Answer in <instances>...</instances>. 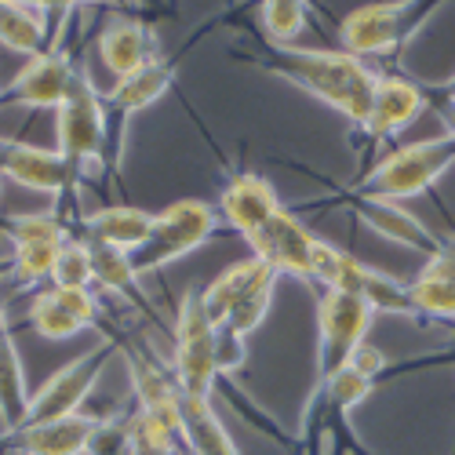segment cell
<instances>
[{"mask_svg":"<svg viewBox=\"0 0 455 455\" xmlns=\"http://www.w3.org/2000/svg\"><path fill=\"white\" fill-rule=\"evenodd\" d=\"M270 73L288 77L291 84H299L302 92L317 95L321 102H328L335 113L364 132L368 117H371V102H375V88L379 77L368 62L347 55V52H314V48H270L262 59Z\"/></svg>","mask_w":455,"mask_h":455,"instance_id":"cell-1","label":"cell"},{"mask_svg":"<svg viewBox=\"0 0 455 455\" xmlns=\"http://www.w3.org/2000/svg\"><path fill=\"white\" fill-rule=\"evenodd\" d=\"M455 164V132L448 128L444 135L408 142L394 154H387L361 182L354 194L361 197H379V201H408L419 197Z\"/></svg>","mask_w":455,"mask_h":455,"instance_id":"cell-2","label":"cell"},{"mask_svg":"<svg viewBox=\"0 0 455 455\" xmlns=\"http://www.w3.org/2000/svg\"><path fill=\"white\" fill-rule=\"evenodd\" d=\"M219 226V208L204 204V201H175L164 212L154 215V226H149V237L142 241L139 251H132V267L135 274H157L168 262L186 259L189 251H197Z\"/></svg>","mask_w":455,"mask_h":455,"instance_id":"cell-3","label":"cell"},{"mask_svg":"<svg viewBox=\"0 0 455 455\" xmlns=\"http://www.w3.org/2000/svg\"><path fill=\"white\" fill-rule=\"evenodd\" d=\"M215 375V324L201 302V291L189 288L179 302L175 321V387L186 401H212Z\"/></svg>","mask_w":455,"mask_h":455,"instance_id":"cell-4","label":"cell"},{"mask_svg":"<svg viewBox=\"0 0 455 455\" xmlns=\"http://www.w3.org/2000/svg\"><path fill=\"white\" fill-rule=\"evenodd\" d=\"M106 135H109L106 102L95 92L88 73H81L69 99L55 109V154L77 172V179H84V168L102 154Z\"/></svg>","mask_w":455,"mask_h":455,"instance_id":"cell-5","label":"cell"},{"mask_svg":"<svg viewBox=\"0 0 455 455\" xmlns=\"http://www.w3.org/2000/svg\"><path fill=\"white\" fill-rule=\"evenodd\" d=\"M437 4H364L339 22V41L354 59L390 55L419 29Z\"/></svg>","mask_w":455,"mask_h":455,"instance_id":"cell-6","label":"cell"},{"mask_svg":"<svg viewBox=\"0 0 455 455\" xmlns=\"http://www.w3.org/2000/svg\"><path fill=\"white\" fill-rule=\"evenodd\" d=\"M371 307L350 291H324L317 302V383L347 368L371 328Z\"/></svg>","mask_w":455,"mask_h":455,"instance_id":"cell-7","label":"cell"},{"mask_svg":"<svg viewBox=\"0 0 455 455\" xmlns=\"http://www.w3.org/2000/svg\"><path fill=\"white\" fill-rule=\"evenodd\" d=\"M113 357V347L109 343H99L95 350L81 354L77 361H69L66 368H59L48 383L29 397V411H26V423L22 427H33V423H52V419H66V415H77L84 397L92 394V387L99 383V375L106 368V361ZM19 427V430H22Z\"/></svg>","mask_w":455,"mask_h":455,"instance_id":"cell-8","label":"cell"},{"mask_svg":"<svg viewBox=\"0 0 455 455\" xmlns=\"http://www.w3.org/2000/svg\"><path fill=\"white\" fill-rule=\"evenodd\" d=\"M77 66L59 52H41L26 59V66L12 77V84L4 88L8 102L15 106H29V109H59L73 84H77Z\"/></svg>","mask_w":455,"mask_h":455,"instance_id":"cell-9","label":"cell"},{"mask_svg":"<svg viewBox=\"0 0 455 455\" xmlns=\"http://www.w3.org/2000/svg\"><path fill=\"white\" fill-rule=\"evenodd\" d=\"M317 241H321V237H314L291 212L281 208V212L251 237V255L262 259L267 267H274L277 274H291V277H307V281H310V262H314Z\"/></svg>","mask_w":455,"mask_h":455,"instance_id":"cell-10","label":"cell"},{"mask_svg":"<svg viewBox=\"0 0 455 455\" xmlns=\"http://www.w3.org/2000/svg\"><path fill=\"white\" fill-rule=\"evenodd\" d=\"M157 48H161L157 33L128 15H113L99 33V59L117 81L128 77V73H139L149 62H157Z\"/></svg>","mask_w":455,"mask_h":455,"instance_id":"cell-11","label":"cell"},{"mask_svg":"<svg viewBox=\"0 0 455 455\" xmlns=\"http://www.w3.org/2000/svg\"><path fill=\"white\" fill-rule=\"evenodd\" d=\"M0 175H8L19 186L41 189V194H66L73 182H81L55 149H41L29 142H4L0 154Z\"/></svg>","mask_w":455,"mask_h":455,"instance_id":"cell-12","label":"cell"},{"mask_svg":"<svg viewBox=\"0 0 455 455\" xmlns=\"http://www.w3.org/2000/svg\"><path fill=\"white\" fill-rule=\"evenodd\" d=\"M95 427H99L95 415L77 411V415H66V419L33 423V427L12 430L4 437V444L15 455H84Z\"/></svg>","mask_w":455,"mask_h":455,"instance_id":"cell-13","label":"cell"},{"mask_svg":"<svg viewBox=\"0 0 455 455\" xmlns=\"http://www.w3.org/2000/svg\"><path fill=\"white\" fill-rule=\"evenodd\" d=\"M219 212H222V219L230 222L241 237L251 241L262 226H267L281 212V197H277V189L262 175H237L230 186L222 189Z\"/></svg>","mask_w":455,"mask_h":455,"instance_id":"cell-14","label":"cell"},{"mask_svg":"<svg viewBox=\"0 0 455 455\" xmlns=\"http://www.w3.org/2000/svg\"><path fill=\"white\" fill-rule=\"evenodd\" d=\"M427 109V92L419 84H411L404 77H379L375 88V102H371V117L364 124V135L371 142H383L401 135L408 124H415V117Z\"/></svg>","mask_w":455,"mask_h":455,"instance_id":"cell-15","label":"cell"},{"mask_svg":"<svg viewBox=\"0 0 455 455\" xmlns=\"http://www.w3.org/2000/svg\"><path fill=\"white\" fill-rule=\"evenodd\" d=\"M99 317V299L92 291H62L52 288L44 295L33 299L29 307V324L41 331L44 339H73L81 335L92 321Z\"/></svg>","mask_w":455,"mask_h":455,"instance_id":"cell-16","label":"cell"},{"mask_svg":"<svg viewBox=\"0 0 455 455\" xmlns=\"http://www.w3.org/2000/svg\"><path fill=\"white\" fill-rule=\"evenodd\" d=\"M350 204H354V212L371 226L379 237L397 241V244H404V248H415V251H423L427 259L444 248V244L427 230V226L415 219L411 212H404L397 201H379V197L350 194Z\"/></svg>","mask_w":455,"mask_h":455,"instance_id":"cell-17","label":"cell"},{"mask_svg":"<svg viewBox=\"0 0 455 455\" xmlns=\"http://www.w3.org/2000/svg\"><path fill=\"white\" fill-rule=\"evenodd\" d=\"M408 295L419 317L455 321V248L444 244L437 255H430L419 277L408 284Z\"/></svg>","mask_w":455,"mask_h":455,"instance_id":"cell-18","label":"cell"},{"mask_svg":"<svg viewBox=\"0 0 455 455\" xmlns=\"http://www.w3.org/2000/svg\"><path fill=\"white\" fill-rule=\"evenodd\" d=\"M172 84H175V66L157 59V62L142 66L139 73H128V77L113 81V88L102 95L106 113L109 117L113 113H117V117H132V113H139L146 106H154L157 99H164Z\"/></svg>","mask_w":455,"mask_h":455,"instance_id":"cell-19","label":"cell"},{"mask_svg":"<svg viewBox=\"0 0 455 455\" xmlns=\"http://www.w3.org/2000/svg\"><path fill=\"white\" fill-rule=\"evenodd\" d=\"M149 226H154V215L142 208H102L84 219V241L132 255L149 237Z\"/></svg>","mask_w":455,"mask_h":455,"instance_id":"cell-20","label":"cell"},{"mask_svg":"<svg viewBox=\"0 0 455 455\" xmlns=\"http://www.w3.org/2000/svg\"><path fill=\"white\" fill-rule=\"evenodd\" d=\"M29 387H26V368L15 347V335L0 314V423L12 430H19L26 423V411H29Z\"/></svg>","mask_w":455,"mask_h":455,"instance_id":"cell-21","label":"cell"},{"mask_svg":"<svg viewBox=\"0 0 455 455\" xmlns=\"http://www.w3.org/2000/svg\"><path fill=\"white\" fill-rule=\"evenodd\" d=\"M274 267H267L262 259H241V262H234V267H226L204 291H201V302H204V310H208V317H212V324L219 328L222 321H226V314H230L237 302L251 291V284L259 281V277H267Z\"/></svg>","mask_w":455,"mask_h":455,"instance_id":"cell-22","label":"cell"},{"mask_svg":"<svg viewBox=\"0 0 455 455\" xmlns=\"http://www.w3.org/2000/svg\"><path fill=\"white\" fill-rule=\"evenodd\" d=\"M48 41V4H0V44L22 52V55H41Z\"/></svg>","mask_w":455,"mask_h":455,"instance_id":"cell-23","label":"cell"},{"mask_svg":"<svg viewBox=\"0 0 455 455\" xmlns=\"http://www.w3.org/2000/svg\"><path fill=\"white\" fill-rule=\"evenodd\" d=\"M182 415H186V444L194 455H241L234 437L219 423L212 401H186L182 397Z\"/></svg>","mask_w":455,"mask_h":455,"instance_id":"cell-24","label":"cell"},{"mask_svg":"<svg viewBox=\"0 0 455 455\" xmlns=\"http://www.w3.org/2000/svg\"><path fill=\"white\" fill-rule=\"evenodd\" d=\"M357 295L371 307V314H394V317H419L411 307V295H408V284H401L397 277L375 270V267H364V277H361V288Z\"/></svg>","mask_w":455,"mask_h":455,"instance_id":"cell-25","label":"cell"},{"mask_svg":"<svg viewBox=\"0 0 455 455\" xmlns=\"http://www.w3.org/2000/svg\"><path fill=\"white\" fill-rule=\"evenodd\" d=\"M277 270H270L267 277H259L255 284H251V291L237 302V307L226 314V321L219 324L222 331H230V335H237V339H244L248 343V335L262 324V317L270 314V302H274V288H277Z\"/></svg>","mask_w":455,"mask_h":455,"instance_id":"cell-26","label":"cell"},{"mask_svg":"<svg viewBox=\"0 0 455 455\" xmlns=\"http://www.w3.org/2000/svg\"><path fill=\"white\" fill-rule=\"evenodd\" d=\"M88 244V241H84ZM92 248V267H95V281L109 291H117L132 302H142L146 295L139 291V274L132 267V255L117 251V248H106V244H88Z\"/></svg>","mask_w":455,"mask_h":455,"instance_id":"cell-27","label":"cell"},{"mask_svg":"<svg viewBox=\"0 0 455 455\" xmlns=\"http://www.w3.org/2000/svg\"><path fill=\"white\" fill-rule=\"evenodd\" d=\"M307 8L310 4H302V0H267V4H259L262 33L270 36L274 48H291V41H299V33L310 22Z\"/></svg>","mask_w":455,"mask_h":455,"instance_id":"cell-28","label":"cell"},{"mask_svg":"<svg viewBox=\"0 0 455 455\" xmlns=\"http://www.w3.org/2000/svg\"><path fill=\"white\" fill-rule=\"evenodd\" d=\"M66 241H12V270H15L19 284H36V281L52 277L55 259Z\"/></svg>","mask_w":455,"mask_h":455,"instance_id":"cell-29","label":"cell"},{"mask_svg":"<svg viewBox=\"0 0 455 455\" xmlns=\"http://www.w3.org/2000/svg\"><path fill=\"white\" fill-rule=\"evenodd\" d=\"M55 288L62 291H92L95 284V267H92V248L84 241H66L59 259H55V270H52Z\"/></svg>","mask_w":455,"mask_h":455,"instance_id":"cell-30","label":"cell"},{"mask_svg":"<svg viewBox=\"0 0 455 455\" xmlns=\"http://www.w3.org/2000/svg\"><path fill=\"white\" fill-rule=\"evenodd\" d=\"M371 387H375V379H368V375H361L357 368H339L335 375H328L324 383H321V394H324V401L331 404V411H339V415H347V411H354L368 394H371Z\"/></svg>","mask_w":455,"mask_h":455,"instance_id":"cell-31","label":"cell"},{"mask_svg":"<svg viewBox=\"0 0 455 455\" xmlns=\"http://www.w3.org/2000/svg\"><path fill=\"white\" fill-rule=\"evenodd\" d=\"M132 455H175V441L142 415H132Z\"/></svg>","mask_w":455,"mask_h":455,"instance_id":"cell-32","label":"cell"},{"mask_svg":"<svg viewBox=\"0 0 455 455\" xmlns=\"http://www.w3.org/2000/svg\"><path fill=\"white\" fill-rule=\"evenodd\" d=\"M350 368H357V371L368 375V379H379V375L387 371V354L375 350V347H368V343H361L357 354L350 357Z\"/></svg>","mask_w":455,"mask_h":455,"instance_id":"cell-33","label":"cell"},{"mask_svg":"<svg viewBox=\"0 0 455 455\" xmlns=\"http://www.w3.org/2000/svg\"><path fill=\"white\" fill-rule=\"evenodd\" d=\"M448 102H451V121H455V92L448 95ZM451 132H455V124H451Z\"/></svg>","mask_w":455,"mask_h":455,"instance_id":"cell-34","label":"cell"},{"mask_svg":"<svg viewBox=\"0 0 455 455\" xmlns=\"http://www.w3.org/2000/svg\"><path fill=\"white\" fill-rule=\"evenodd\" d=\"M4 142H8V139H0V154H4Z\"/></svg>","mask_w":455,"mask_h":455,"instance_id":"cell-35","label":"cell"},{"mask_svg":"<svg viewBox=\"0 0 455 455\" xmlns=\"http://www.w3.org/2000/svg\"><path fill=\"white\" fill-rule=\"evenodd\" d=\"M0 102H4V88H0Z\"/></svg>","mask_w":455,"mask_h":455,"instance_id":"cell-36","label":"cell"}]
</instances>
